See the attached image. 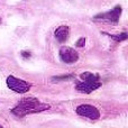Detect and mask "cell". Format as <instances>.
<instances>
[{
  "label": "cell",
  "instance_id": "8992f818",
  "mask_svg": "<svg viewBox=\"0 0 128 128\" xmlns=\"http://www.w3.org/2000/svg\"><path fill=\"white\" fill-rule=\"evenodd\" d=\"M120 14H122V7L117 6L111 11L106 12V14H102V15H99L96 18H102V19H107V20H109V22H117L118 19H119V17H120Z\"/></svg>",
  "mask_w": 128,
  "mask_h": 128
},
{
  "label": "cell",
  "instance_id": "5b68a950",
  "mask_svg": "<svg viewBox=\"0 0 128 128\" xmlns=\"http://www.w3.org/2000/svg\"><path fill=\"white\" fill-rule=\"evenodd\" d=\"M60 58L63 62L70 64V63L76 62V61L79 60V54H78L73 48L65 46V47H62V48L60 50Z\"/></svg>",
  "mask_w": 128,
  "mask_h": 128
},
{
  "label": "cell",
  "instance_id": "7a4b0ae2",
  "mask_svg": "<svg viewBox=\"0 0 128 128\" xmlns=\"http://www.w3.org/2000/svg\"><path fill=\"white\" fill-rule=\"evenodd\" d=\"M81 81L76 83V90L82 93H91L101 86L99 75L91 72H84L80 75Z\"/></svg>",
  "mask_w": 128,
  "mask_h": 128
},
{
  "label": "cell",
  "instance_id": "9c48e42d",
  "mask_svg": "<svg viewBox=\"0 0 128 128\" xmlns=\"http://www.w3.org/2000/svg\"><path fill=\"white\" fill-rule=\"evenodd\" d=\"M84 42H86V38H80V40H78V43H76V46L82 47L84 45Z\"/></svg>",
  "mask_w": 128,
  "mask_h": 128
},
{
  "label": "cell",
  "instance_id": "8fae6325",
  "mask_svg": "<svg viewBox=\"0 0 128 128\" xmlns=\"http://www.w3.org/2000/svg\"><path fill=\"white\" fill-rule=\"evenodd\" d=\"M0 22H1V19H0Z\"/></svg>",
  "mask_w": 128,
  "mask_h": 128
},
{
  "label": "cell",
  "instance_id": "7c38bea8",
  "mask_svg": "<svg viewBox=\"0 0 128 128\" xmlns=\"http://www.w3.org/2000/svg\"><path fill=\"white\" fill-rule=\"evenodd\" d=\"M0 128H1V126H0Z\"/></svg>",
  "mask_w": 128,
  "mask_h": 128
},
{
  "label": "cell",
  "instance_id": "6da1fadb",
  "mask_svg": "<svg viewBox=\"0 0 128 128\" xmlns=\"http://www.w3.org/2000/svg\"><path fill=\"white\" fill-rule=\"evenodd\" d=\"M50 109V104H40L37 99L35 98H25L18 104L16 108L11 110L14 115L18 116V117H22L28 114H35V112H40Z\"/></svg>",
  "mask_w": 128,
  "mask_h": 128
},
{
  "label": "cell",
  "instance_id": "ba28073f",
  "mask_svg": "<svg viewBox=\"0 0 128 128\" xmlns=\"http://www.w3.org/2000/svg\"><path fill=\"white\" fill-rule=\"evenodd\" d=\"M114 40H118V42H122V40H127V33H122V35H117V36H111Z\"/></svg>",
  "mask_w": 128,
  "mask_h": 128
},
{
  "label": "cell",
  "instance_id": "30bf717a",
  "mask_svg": "<svg viewBox=\"0 0 128 128\" xmlns=\"http://www.w3.org/2000/svg\"><path fill=\"white\" fill-rule=\"evenodd\" d=\"M22 56H24V58H28V56H30V53H25V52H22Z\"/></svg>",
  "mask_w": 128,
  "mask_h": 128
},
{
  "label": "cell",
  "instance_id": "52a82bcc",
  "mask_svg": "<svg viewBox=\"0 0 128 128\" xmlns=\"http://www.w3.org/2000/svg\"><path fill=\"white\" fill-rule=\"evenodd\" d=\"M68 34H70V29L68 26H60L55 30V37L60 43H63L68 40Z\"/></svg>",
  "mask_w": 128,
  "mask_h": 128
},
{
  "label": "cell",
  "instance_id": "3957f363",
  "mask_svg": "<svg viewBox=\"0 0 128 128\" xmlns=\"http://www.w3.org/2000/svg\"><path fill=\"white\" fill-rule=\"evenodd\" d=\"M7 86L11 90H14L15 92H18V93H25L30 89V84L29 83H27L24 80L17 79V78L12 76V75L7 78Z\"/></svg>",
  "mask_w": 128,
  "mask_h": 128
},
{
  "label": "cell",
  "instance_id": "277c9868",
  "mask_svg": "<svg viewBox=\"0 0 128 128\" xmlns=\"http://www.w3.org/2000/svg\"><path fill=\"white\" fill-rule=\"evenodd\" d=\"M76 114L92 120H97L100 117L99 110L94 106H91V104H80L76 108Z\"/></svg>",
  "mask_w": 128,
  "mask_h": 128
}]
</instances>
